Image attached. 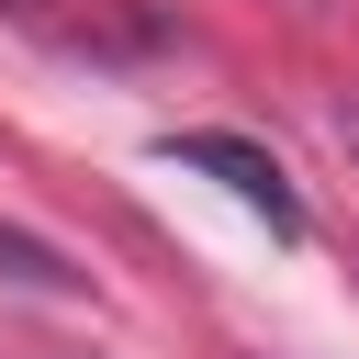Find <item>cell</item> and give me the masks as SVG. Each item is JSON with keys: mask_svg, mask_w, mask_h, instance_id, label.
Returning a JSON list of instances; mask_svg holds the SVG:
<instances>
[{"mask_svg": "<svg viewBox=\"0 0 359 359\" xmlns=\"http://www.w3.org/2000/svg\"><path fill=\"white\" fill-rule=\"evenodd\" d=\"M168 157H180V168H202V180H224L269 236H303V202H292V180H280V157H269V146H247V135H168Z\"/></svg>", "mask_w": 359, "mask_h": 359, "instance_id": "6da1fadb", "label": "cell"}, {"mask_svg": "<svg viewBox=\"0 0 359 359\" xmlns=\"http://www.w3.org/2000/svg\"><path fill=\"white\" fill-rule=\"evenodd\" d=\"M0 280H22V292H56V303L79 292V269H67L45 236H22V224H0Z\"/></svg>", "mask_w": 359, "mask_h": 359, "instance_id": "7a4b0ae2", "label": "cell"}]
</instances>
